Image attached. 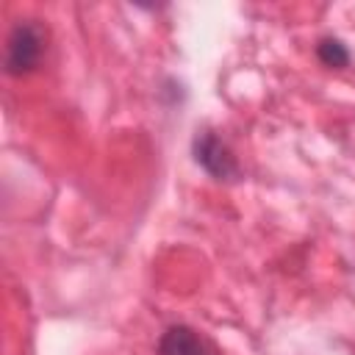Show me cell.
I'll list each match as a JSON object with an SVG mask.
<instances>
[{
  "label": "cell",
  "mask_w": 355,
  "mask_h": 355,
  "mask_svg": "<svg viewBox=\"0 0 355 355\" xmlns=\"http://www.w3.org/2000/svg\"><path fill=\"white\" fill-rule=\"evenodd\" d=\"M47 33L36 19H19L6 39V72L11 78H22L33 72L42 61Z\"/></svg>",
  "instance_id": "6da1fadb"
},
{
  "label": "cell",
  "mask_w": 355,
  "mask_h": 355,
  "mask_svg": "<svg viewBox=\"0 0 355 355\" xmlns=\"http://www.w3.org/2000/svg\"><path fill=\"white\" fill-rule=\"evenodd\" d=\"M191 155L214 180H236L239 178V161H236L233 150L214 130H197L194 133Z\"/></svg>",
  "instance_id": "7a4b0ae2"
},
{
  "label": "cell",
  "mask_w": 355,
  "mask_h": 355,
  "mask_svg": "<svg viewBox=\"0 0 355 355\" xmlns=\"http://www.w3.org/2000/svg\"><path fill=\"white\" fill-rule=\"evenodd\" d=\"M158 355H214V349L189 324H169L158 338Z\"/></svg>",
  "instance_id": "3957f363"
},
{
  "label": "cell",
  "mask_w": 355,
  "mask_h": 355,
  "mask_svg": "<svg viewBox=\"0 0 355 355\" xmlns=\"http://www.w3.org/2000/svg\"><path fill=\"white\" fill-rule=\"evenodd\" d=\"M316 58H319L324 67H330V69H344V67L349 64V50H347V44H344L341 39H336V36H322L319 44H316Z\"/></svg>",
  "instance_id": "277c9868"
}]
</instances>
